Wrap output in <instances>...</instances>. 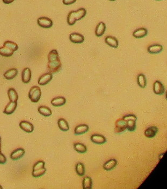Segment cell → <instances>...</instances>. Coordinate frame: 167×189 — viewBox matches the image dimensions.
<instances>
[{"label": "cell", "mask_w": 167, "mask_h": 189, "mask_svg": "<svg viewBox=\"0 0 167 189\" xmlns=\"http://www.w3.org/2000/svg\"><path fill=\"white\" fill-rule=\"evenodd\" d=\"M48 60L47 69L50 73L56 74L61 70V62L56 50L53 49L50 51L48 55Z\"/></svg>", "instance_id": "obj_1"}, {"label": "cell", "mask_w": 167, "mask_h": 189, "mask_svg": "<svg viewBox=\"0 0 167 189\" xmlns=\"http://www.w3.org/2000/svg\"><path fill=\"white\" fill-rule=\"evenodd\" d=\"M86 13V10L84 8H80L76 11H71L68 15V24L70 25H74L77 21L82 19Z\"/></svg>", "instance_id": "obj_2"}, {"label": "cell", "mask_w": 167, "mask_h": 189, "mask_svg": "<svg viewBox=\"0 0 167 189\" xmlns=\"http://www.w3.org/2000/svg\"><path fill=\"white\" fill-rule=\"evenodd\" d=\"M46 171L45 162L42 160H39L36 163L33 167L32 176L35 178L39 177L44 175Z\"/></svg>", "instance_id": "obj_3"}, {"label": "cell", "mask_w": 167, "mask_h": 189, "mask_svg": "<svg viewBox=\"0 0 167 189\" xmlns=\"http://www.w3.org/2000/svg\"><path fill=\"white\" fill-rule=\"evenodd\" d=\"M42 92L39 87L34 86L31 88L29 92V97L33 103H37L39 101L41 97Z\"/></svg>", "instance_id": "obj_4"}, {"label": "cell", "mask_w": 167, "mask_h": 189, "mask_svg": "<svg viewBox=\"0 0 167 189\" xmlns=\"http://www.w3.org/2000/svg\"><path fill=\"white\" fill-rule=\"evenodd\" d=\"M126 129H127V121L123 118L118 119L115 123V133H122Z\"/></svg>", "instance_id": "obj_5"}, {"label": "cell", "mask_w": 167, "mask_h": 189, "mask_svg": "<svg viewBox=\"0 0 167 189\" xmlns=\"http://www.w3.org/2000/svg\"><path fill=\"white\" fill-rule=\"evenodd\" d=\"M38 25L44 28H50L53 25V22L50 18L46 17H41L37 20Z\"/></svg>", "instance_id": "obj_6"}, {"label": "cell", "mask_w": 167, "mask_h": 189, "mask_svg": "<svg viewBox=\"0 0 167 189\" xmlns=\"http://www.w3.org/2000/svg\"><path fill=\"white\" fill-rule=\"evenodd\" d=\"M153 91L155 94L159 95H163L165 92V88L161 82L156 81L154 82L153 85Z\"/></svg>", "instance_id": "obj_7"}, {"label": "cell", "mask_w": 167, "mask_h": 189, "mask_svg": "<svg viewBox=\"0 0 167 189\" xmlns=\"http://www.w3.org/2000/svg\"><path fill=\"white\" fill-rule=\"evenodd\" d=\"M53 76L51 73L47 72L46 74L42 75L41 76L38 80V84L41 86H45L48 84V83L52 80Z\"/></svg>", "instance_id": "obj_8"}, {"label": "cell", "mask_w": 167, "mask_h": 189, "mask_svg": "<svg viewBox=\"0 0 167 189\" xmlns=\"http://www.w3.org/2000/svg\"><path fill=\"white\" fill-rule=\"evenodd\" d=\"M19 127L26 133H32L34 129L32 124L27 121H21L19 123Z\"/></svg>", "instance_id": "obj_9"}, {"label": "cell", "mask_w": 167, "mask_h": 189, "mask_svg": "<svg viewBox=\"0 0 167 189\" xmlns=\"http://www.w3.org/2000/svg\"><path fill=\"white\" fill-rule=\"evenodd\" d=\"M69 39L74 43H82L85 41V37L80 34L74 33L70 35Z\"/></svg>", "instance_id": "obj_10"}, {"label": "cell", "mask_w": 167, "mask_h": 189, "mask_svg": "<svg viewBox=\"0 0 167 189\" xmlns=\"http://www.w3.org/2000/svg\"><path fill=\"white\" fill-rule=\"evenodd\" d=\"M17 102H10L6 105L3 113L7 115H10L14 113L17 108Z\"/></svg>", "instance_id": "obj_11"}, {"label": "cell", "mask_w": 167, "mask_h": 189, "mask_svg": "<svg viewBox=\"0 0 167 189\" xmlns=\"http://www.w3.org/2000/svg\"><path fill=\"white\" fill-rule=\"evenodd\" d=\"M25 154V150L23 148H18L16 150H14L10 155V158L12 160H19V158H22Z\"/></svg>", "instance_id": "obj_12"}, {"label": "cell", "mask_w": 167, "mask_h": 189, "mask_svg": "<svg viewBox=\"0 0 167 189\" xmlns=\"http://www.w3.org/2000/svg\"><path fill=\"white\" fill-rule=\"evenodd\" d=\"M91 140L97 144H103L106 142V137L101 134H95L91 136Z\"/></svg>", "instance_id": "obj_13"}, {"label": "cell", "mask_w": 167, "mask_h": 189, "mask_svg": "<svg viewBox=\"0 0 167 189\" xmlns=\"http://www.w3.org/2000/svg\"><path fill=\"white\" fill-rule=\"evenodd\" d=\"M31 78V70L29 68H26L23 70L22 74V79L23 83H28Z\"/></svg>", "instance_id": "obj_14"}, {"label": "cell", "mask_w": 167, "mask_h": 189, "mask_svg": "<svg viewBox=\"0 0 167 189\" xmlns=\"http://www.w3.org/2000/svg\"><path fill=\"white\" fill-rule=\"evenodd\" d=\"M158 132V128L155 126H152L146 129L145 131V135L148 139H151L155 136Z\"/></svg>", "instance_id": "obj_15"}, {"label": "cell", "mask_w": 167, "mask_h": 189, "mask_svg": "<svg viewBox=\"0 0 167 189\" xmlns=\"http://www.w3.org/2000/svg\"><path fill=\"white\" fill-rule=\"evenodd\" d=\"M163 50V47L161 45L155 44L150 45L148 48V52L152 54H157L161 53Z\"/></svg>", "instance_id": "obj_16"}, {"label": "cell", "mask_w": 167, "mask_h": 189, "mask_svg": "<svg viewBox=\"0 0 167 189\" xmlns=\"http://www.w3.org/2000/svg\"><path fill=\"white\" fill-rule=\"evenodd\" d=\"M148 31L145 28H141L135 30L133 34V36L137 39H140L145 37L147 35Z\"/></svg>", "instance_id": "obj_17"}, {"label": "cell", "mask_w": 167, "mask_h": 189, "mask_svg": "<svg viewBox=\"0 0 167 189\" xmlns=\"http://www.w3.org/2000/svg\"><path fill=\"white\" fill-rule=\"evenodd\" d=\"M89 130L88 125L86 124H81L77 125L75 128L74 133L76 135L84 134L87 133Z\"/></svg>", "instance_id": "obj_18"}, {"label": "cell", "mask_w": 167, "mask_h": 189, "mask_svg": "<svg viewBox=\"0 0 167 189\" xmlns=\"http://www.w3.org/2000/svg\"><path fill=\"white\" fill-rule=\"evenodd\" d=\"M66 100L65 98L61 97V96H59V97L54 98L51 101V104L54 107H61L62 105H64L66 103Z\"/></svg>", "instance_id": "obj_19"}, {"label": "cell", "mask_w": 167, "mask_h": 189, "mask_svg": "<svg viewBox=\"0 0 167 189\" xmlns=\"http://www.w3.org/2000/svg\"><path fill=\"white\" fill-rule=\"evenodd\" d=\"M106 30V24L103 22H100L96 27L95 34L97 37H101L104 34Z\"/></svg>", "instance_id": "obj_20"}, {"label": "cell", "mask_w": 167, "mask_h": 189, "mask_svg": "<svg viewBox=\"0 0 167 189\" xmlns=\"http://www.w3.org/2000/svg\"><path fill=\"white\" fill-rule=\"evenodd\" d=\"M18 74V70L17 69H10L7 71L4 74V77L7 80H10L15 78Z\"/></svg>", "instance_id": "obj_21"}, {"label": "cell", "mask_w": 167, "mask_h": 189, "mask_svg": "<svg viewBox=\"0 0 167 189\" xmlns=\"http://www.w3.org/2000/svg\"><path fill=\"white\" fill-rule=\"evenodd\" d=\"M106 42L110 47L115 48H117L118 47V45H119L117 39H116L115 37L110 36H108L107 37H106Z\"/></svg>", "instance_id": "obj_22"}, {"label": "cell", "mask_w": 167, "mask_h": 189, "mask_svg": "<svg viewBox=\"0 0 167 189\" xmlns=\"http://www.w3.org/2000/svg\"><path fill=\"white\" fill-rule=\"evenodd\" d=\"M117 164V161L115 159H111L106 162L103 165V168L106 171H110L113 169V168H115Z\"/></svg>", "instance_id": "obj_23"}, {"label": "cell", "mask_w": 167, "mask_h": 189, "mask_svg": "<svg viewBox=\"0 0 167 189\" xmlns=\"http://www.w3.org/2000/svg\"><path fill=\"white\" fill-rule=\"evenodd\" d=\"M8 95L10 101H17L18 96L17 92L14 89V88H10L8 90Z\"/></svg>", "instance_id": "obj_24"}, {"label": "cell", "mask_w": 167, "mask_h": 189, "mask_svg": "<svg viewBox=\"0 0 167 189\" xmlns=\"http://www.w3.org/2000/svg\"><path fill=\"white\" fill-rule=\"evenodd\" d=\"M58 127L61 130L67 131L69 129V125L67 122L63 118H60L58 121Z\"/></svg>", "instance_id": "obj_25"}, {"label": "cell", "mask_w": 167, "mask_h": 189, "mask_svg": "<svg viewBox=\"0 0 167 189\" xmlns=\"http://www.w3.org/2000/svg\"><path fill=\"white\" fill-rule=\"evenodd\" d=\"M38 112L45 117H48L52 115V111L46 106H41L38 108Z\"/></svg>", "instance_id": "obj_26"}, {"label": "cell", "mask_w": 167, "mask_h": 189, "mask_svg": "<svg viewBox=\"0 0 167 189\" xmlns=\"http://www.w3.org/2000/svg\"><path fill=\"white\" fill-rule=\"evenodd\" d=\"M14 51L6 47L0 48V55L4 57H10L13 55Z\"/></svg>", "instance_id": "obj_27"}, {"label": "cell", "mask_w": 167, "mask_h": 189, "mask_svg": "<svg viewBox=\"0 0 167 189\" xmlns=\"http://www.w3.org/2000/svg\"><path fill=\"white\" fill-rule=\"evenodd\" d=\"M74 148L77 152L81 154H84L86 152L87 148L85 145L81 143H77L74 144Z\"/></svg>", "instance_id": "obj_28"}, {"label": "cell", "mask_w": 167, "mask_h": 189, "mask_svg": "<svg viewBox=\"0 0 167 189\" xmlns=\"http://www.w3.org/2000/svg\"><path fill=\"white\" fill-rule=\"evenodd\" d=\"M92 179L89 177H85L83 180V189H91L92 188Z\"/></svg>", "instance_id": "obj_29"}, {"label": "cell", "mask_w": 167, "mask_h": 189, "mask_svg": "<svg viewBox=\"0 0 167 189\" xmlns=\"http://www.w3.org/2000/svg\"><path fill=\"white\" fill-rule=\"evenodd\" d=\"M3 47H7L9 49L14 51V52L17 50V49H18V46L16 43L10 41H6L3 44Z\"/></svg>", "instance_id": "obj_30"}, {"label": "cell", "mask_w": 167, "mask_h": 189, "mask_svg": "<svg viewBox=\"0 0 167 189\" xmlns=\"http://www.w3.org/2000/svg\"><path fill=\"white\" fill-rule=\"evenodd\" d=\"M75 170L77 174L80 176H83L85 174V169L84 165L81 163H78L76 165Z\"/></svg>", "instance_id": "obj_31"}, {"label": "cell", "mask_w": 167, "mask_h": 189, "mask_svg": "<svg viewBox=\"0 0 167 189\" xmlns=\"http://www.w3.org/2000/svg\"><path fill=\"white\" fill-rule=\"evenodd\" d=\"M137 80H138V85L141 88H145L146 87L147 82H146V77L144 75L142 74L139 75Z\"/></svg>", "instance_id": "obj_32"}, {"label": "cell", "mask_w": 167, "mask_h": 189, "mask_svg": "<svg viewBox=\"0 0 167 189\" xmlns=\"http://www.w3.org/2000/svg\"><path fill=\"white\" fill-rule=\"evenodd\" d=\"M136 129V121L129 120L127 121V129L130 131H134Z\"/></svg>", "instance_id": "obj_33"}, {"label": "cell", "mask_w": 167, "mask_h": 189, "mask_svg": "<svg viewBox=\"0 0 167 189\" xmlns=\"http://www.w3.org/2000/svg\"><path fill=\"white\" fill-rule=\"evenodd\" d=\"M123 119H124L126 121H129V120H135V121H136L137 118H136V116L135 115H129L123 117Z\"/></svg>", "instance_id": "obj_34"}, {"label": "cell", "mask_w": 167, "mask_h": 189, "mask_svg": "<svg viewBox=\"0 0 167 189\" xmlns=\"http://www.w3.org/2000/svg\"><path fill=\"white\" fill-rule=\"evenodd\" d=\"M6 162H7L6 157L1 152V147H0V164H4Z\"/></svg>", "instance_id": "obj_35"}, {"label": "cell", "mask_w": 167, "mask_h": 189, "mask_svg": "<svg viewBox=\"0 0 167 189\" xmlns=\"http://www.w3.org/2000/svg\"><path fill=\"white\" fill-rule=\"evenodd\" d=\"M76 1V0H63V4L65 5H71L74 3Z\"/></svg>", "instance_id": "obj_36"}, {"label": "cell", "mask_w": 167, "mask_h": 189, "mask_svg": "<svg viewBox=\"0 0 167 189\" xmlns=\"http://www.w3.org/2000/svg\"><path fill=\"white\" fill-rule=\"evenodd\" d=\"M3 3L5 4H10L12 2H14L15 0H2Z\"/></svg>", "instance_id": "obj_37"}, {"label": "cell", "mask_w": 167, "mask_h": 189, "mask_svg": "<svg viewBox=\"0 0 167 189\" xmlns=\"http://www.w3.org/2000/svg\"><path fill=\"white\" fill-rule=\"evenodd\" d=\"M0 147H1V138L0 137Z\"/></svg>", "instance_id": "obj_38"}, {"label": "cell", "mask_w": 167, "mask_h": 189, "mask_svg": "<svg viewBox=\"0 0 167 189\" xmlns=\"http://www.w3.org/2000/svg\"><path fill=\"white\" fill-rule=\"evenodd\" d=\"M110 1H115V0H110Z\"/></svg>", "instance_id": "obj_39"}, {"label": "cell", "mask_w": 167, "mask_h": 189, "mask_svg": "<svg viewBox=\"0 0 167 189\" xmlns=\"http://www.w3.org/2000/svg\"><path fill=\"white\" fill-rule=\"evenodd\" d=\"M156 1H161V0H156Z\"/></svg>", "instance_id": "obj_40"}]
</instances>
